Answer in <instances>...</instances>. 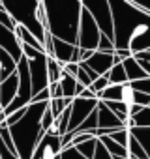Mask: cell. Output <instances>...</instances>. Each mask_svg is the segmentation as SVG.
<instances>
[{
    "instance_id": "1",
    "label": "cell",
    "mask_w": 150,
    "mask_h": 159,
    "mask_svg": "<svg viewBox=\"0 0 150 159\" xmlns=\"http://www.w3.org/2000/svg\"><path fill=\"white\" fill-rule=\"evenodd\" d=\"M113 26H115V51H129L133 56L150 51V13L143 11L133 0H109Z\"/></svg>"
},
{
    "instance_id": "2",
    "label": "cell",
    "mask_w": 150,
    "mask_h": 159,
    "mask_svg": "<svg viewBox=\"0 0 150 159\" xmlns=\"http://www.w3.org/2000/svg\"><path fill=\"white\" fill-rule=\"evenodd\" d=\"M47 13V30L54 39L77 45L83 13L81 0H41Z\"/></svg>"
},
{
    "instance_id": "3",
    "label": "cell",
    "mask_w": 150,
    "mask_h": 159,
    "mask_svg": "<svg viewBox=\"0 0 150 159\" xmlns=\"http://www.w3.org/2000/svg\"><path fill=\"white\" fill-rule=\"evenodd\" d=\"M47 105L49 103H30L26 107L25 116L17 124L10 125V133H12L13 146H15L19 159H32L34 150L43 139L45 131L41 127V118H43Z\"/></svg>"
},
{
    "instance_id": "4",
    "label": "cell",
    "mask_w": 150,
    "mask_h": 159,
    "mask_svg": "<svg viewBox=\"0 0 150 159\" xmlns=\"http://www.w3.org/2000/svg\"><path fill=\"white\" fill-rule=\"evenodd\" d=\"M4 6V10L12 15V19L15 21V25L25 26L36 39L41 41L45 39V30L38 21V8L41 0H0Z\"/></svg>"
},
{
    "instance_id": "5",
    "label": "cell",
    "mask_w": 150,
    "mask_h": 159,
    "mask_svg": "<svg viewBox=\"0 0 150 159\" xmlns=\"http://www.w3.org/2000/svg\"><path fill=\"white\" fill-rule=\"evenodd\" d=\"M81 4L96 21L100 32L109 39H113L115 43V26H113V13H111L109 0H81Z\"/></svg>"
},
{
    "instance_id": "6",
    "label": "cell",
    "mask_w": 150,
    "mask_h": 159,
    "mask_svg": "<svg viewBox=\"0 0 150 159\" xmlns=\"http://www.w3.org/2000/svg\"><path fill=\"white\" fill-rule=\"evenodd\" d=\"M101 32L92 19V15L83 8L81 13V23H79V36H77V47L83 51H98Z\"/></svg>"
},
{
    "instance_id": "7",
    "label": "cell",
    "mask_w": 150,
    "mask_h": 159,
    "mask_svg": "<svg viewBox=\"0 0 150 159\" xmlns=\"http://www.w3.org/2000/svg\"><path fill=\"white\" fill-rule=\"evenodd\" d=\"M26 60V58H25ZM28 62V73H30V81H32V94H40L41 90L49 88V69H47V54H40L34 60Z\"/></svg>"
},
{
    "instance_id": "8",
    "label": "cell",
    "mask_w": 150,
    "mask_h": 159,
    "mask_svg": "<svg viewBox=\"0 0 150 159\" xmlns=\"http://www.w3.org/2000/svg\"><path fill=\"white\" fill-rule=\"evenodd\" d=\"M98 103L100 99H83V98H75L69 105V127H68V133H73L77 129L96 109H98Z\"/></svg>"
},
{
    "instance_id": "9",
    "label": "cell",
    "mask_w": 150,
    "mask_h": 159,
    "mask_svg": "<svg viewBox=\"0 0 150 159\" xmlns=\"http://www.w3.org/2000/svg\"><path fill=\"white\" fill-rule=\"evenodd\" d=\"M60 153H62V137L54 129H51L40 140L38 148L34 150L32 159H53V157H56Z\"/></svg>"
},
{
    "instance_id": "10",
    "label": "cell",
    "mask_w": 150,
    "mask_h": 159,
    "mask_svg": "<svg viewBox=\"0 0 150 159\" xmlns=\"http://www.w3.org/2000/svg\"><path fill=\"white\" fill-rule=\"evenodd\" d=\"M124 127L126 125L115 116V112L109 111V107L103 101H100L98 103V129H96V139L107 137L113 131H118V129H124Z\"/></svg>"
},
{
    "instance_id": "11",
    "label": "cell",
    "mask_w": 150,
    "mask_h": 159,
    "mask_svg": "<svg viewBox=\"0 0 150 159\" xmlns=\"http://www.w3.org/2000/svg\"><path fill=\"white\" fill-rule=\"evenodd\" d=\"M0 49H2L4 52H8L19 66V62L23 60V47H21V41L19 38L15 36V32L4 28L2 25H0Z\"/></svg>"
},
{
    "instance_id": "12",
    "label": "cell",
    "mask_w": 150,
    "mask_h": 159,
    "mask_svg": "<svg viewBox=\"0 0 150 159\" xmlns=\"http://www.w3.org/2000/svg\"><path fill=\"white\" fill-rule=\"evenodd\" d=\"M83 64H87L98 77H105L116 62H115V52L109 54V52H100V51H96V52H94L87 62H83Z\"/></svg>"
},
{
    "instance_id": "13",
    "label": "cell",
    "mask_w": 150,
    "mask_h": 159,
    "mask_svg": "<svg viewBox=\"0 0 150 159\" xmlns=\"http://www.w3.org/2000/svg\"><path fill=\"white\" fill-rule=\"evenodd\" d=\"M17 90H19V75L17 71L8 77L4 83H0V107L4 111L13 103V99L17 98Z\"/></svg>"
},
{
    "instance_id": "14",
    "label": "cell",
    "mask_w": 150,
    "mask_h": 159,
    "mask_svg": "<svg viewBox=\"0 0 150 159\" xmlns=\"http://www.w3.org/2000/svg\"><path fill=\"white\" fill-rule=\"evenodd\" d=\"M75 49L77 45H69L66 41H60V39H54L53 38V56L58 64L66 66V64H71L73 62V54H75Z\"/></svg>"
},
{
    "instance_id": "15",
    "label": "cell",
    "mask_w": 150,
    "mask_h": 159,
    "mask_svg": "<svg viewBox=\"0 0 150 159\" xmlns=\"http://www.w3.org/2000/svg\"><path fill=\"white\" fill-rule=\"evenodd\" d=\"M122 66H124V71H126V75H128V83H135V81H143V79H146L148 75L143 71V67L139 66V62L131 56V58H128V60H124L122 62Z\"/></svg>"
},
{
    "instance_id": "16",
    "label": "cell",
    "mask_w": 150,
    "mask_h": 159,
    "mask_svg": "<svg viewBox=\"0 0 150 159\" xmlns=\"http://www.w3.org/2000/svg\"><path fill=\"white\" fill-rule=\"evenodd\" d=\"M17 71V62L0 49V83H4L8 77H12Z\"/></svg>"
},
{
    "instance_id": "17",
    "label": "cell",
    "mask_w": 150,
    "mask_h": 159,
    "mask_svg": "<svg viewBox=\"0 0 150 159\" xmlns=\"http://www.w3.org/2000/svg\"><path fill=\"white\" fill-rule=\"evenodd\" d=\"M129 135L143 146L144 153L150 159V127H133V129H129Z\"/></svg>"
},
{
    "instance_id": "18",
    "label": "cell",
    "mask_w": 150,
    "mask_h": 159,
    "mask_svg": "<svg viewBox=\"0 0 150 159\" xmlns=\"http://www.w3.org/2000/svg\"><path fill=\"white\" fill-rule=\"evenodd\" d=\"M126 127L128 129H133V127H150V107H143L133 118L128 120Z\"/></svg>"
},
{
    "instance_id": "19",
    "label": "cell",
    "mask_w": 150,
    "mask_h": 159,
    "mask_svg": "<svg viewBox=\"0 0 150 159\" xmlns=\"http://www.w3.org/2000/svg\"><path fill=\"white\" fill-rule=\"evenodd\" d=\"M109 79V84L113 86H122V84H128V75L124 71V66L122 64H116L111 67V71L105 75Z\"/></svg>"
},
{
    "instance_id": "20",
    "label": "cell",
    "mask_w": 150,
    "mask_h": 159,
    "mask_svg": "<svg viewBox=\"0 0 150 159\" xmlns=\"http://www.w3.org/2000/svg\"><path fill=\"white\" fill-rule=\"evenodd\" d=\"M103 146H105V150L113 155V157H129V153H128V148H124V146H120V144H116L113 139H109V137H100L98 139Z\"/></svg>"
},
{
    "instance_id": "21",
    "label": "cell",
    "mask_w": 150,
    "mask_h": 159,
    "mask_svg": "<svg viewBox=\"0 0 150 159\" xmlns=\"http://www.w3.org/2000/svg\"><path fill=\"white\" fill-rule=\"evenodd\" d=\"M47 69H49V83H60V79L64 75V66L58 64L54 58L47 56Z\"/></svg>"
},
{
    "instance_id": "22",
    "label": "cell",
    "mask_w": 150,
    "mask_h": 159,
    "mask_svg": "<svg viewBox=\"0 0 150 159\" xmlns=\"http://www.w3.org/2000/svg\"><path fill=\"white\" fill-rule=\"evenodd\" d=\"M69 114H71V111H69V107H68L58 118H54V125H53V129H54L60 137H64V135L68 133V127H69Z\"/></svg>"
},
{
    "instance_id": "23",
    "label": "cell",
    "mask_w": 150,
    "mask_h": 159,
    "mask_svg": "<svg viewBox=\"0 0 150 159\" xmlns=\"http://www.w3.org/2000/svg\"><path fill=\"white\" fill-rule=\"evenodd\" d=\"M96 146H98V139H90V140H87V142H83L79 146H75V150H77L83 157L92 159L94 157V152H96Z\"/></svg>"
},
{
    "instance_id": "24",
    "label": "cell",
    "mask_w": 150,
    "mask_h": 159,
    "mask_svg": "<svg viewBox=\"0 0 150 159\" xmlns=\"http://www.w3.org/2000/svg\"><path fill=\"white\" fill-rule=\"evenodd\" d=\"M69 105H71V99H64V98H60V99H51V101H49V109H51V112H53L54 118H58Z\"/></svg>"
},
{
    "instance_id": "25",
    "label": "cell",
    "mask_w": 150,
    "mask_h": 159,
    "mask_svg": "<svg viewBox=\"0 0 150 159\" xmlns=\"http://www.w3.org/2000/svg\"><path fill=\"white\" fill-rule=\"evenodd\" d=\"M128 153H129V157H135V159H148V155L144 153L143 146L131 135H129V140H128Z\"/></svg>"
},
{
    "instance_id": "26",
    "label": "cell",
    "mask_w": 150,
    "mask_h": 159,
    "mask_svg": "<svg viewBox=\"0 0 150 159\" xmlns=\"http://www.w3.org/2000/svg\"><path fill=\"white\" fill-rule=\"evenodd\" d=\"M109 139H113L116 144H120V146H124V148H128V140H129V129H118V131H113L111 135H107Z\"/></svg>"
},
{
    "instance_id": "27",
    "label": "cell",
    "mask_w": 150,
    "mask_h": 159,
    "mask_svg": "<svg viewBox=\"0 0 150 159\" xmlns=\"http://www.w3.org/2000/svg\"><path fill=\"white\" fill-rule=\"evenodd\" d=\"M0 25H2L4 28H8V30H12V32H15V28H17L15 21H13V19H12V15L4 10L2 2H0Z\"/></svg>"
},
{
    "instance_id": "28",
    "label": "cell",
    "mask_w": 150,
    "mask_h": 159,
    "mask_svg": "<svg viewBox=\"0 0 150 159\" xmlns=\"http://www.w3.org/2000/svg\"><path fill=\"white\" fill-rule=\"evenodd\" d=\"M109 86H111V84H109V79H107V77H100V79H96V81L92 83V86H90L88 90H92L94 96L98 98V96H100L103 90H107Z\"/></svg>"
},
{
    "instance_id": "29",
    "label": "cell",
    "mask_w": 150,
    "mask_h": 159,
    "mask_svg": "<svg viewBox=\"0 0 150 159\" xmlns=\"http://www.w3.org/2000/svg\"><path fill=\"white\" fill-rule=\"evenodd\" d=\"M129 84H131V88H133V90H137V92H141V94H146V96H150V77L143 79V81L129 83Z\"/></svg>"
},
{
    "instance_id": "30",
    "label": "cell",
    "mask_w": 150,
    "mask_h": 159,
    "mask_svg": "<svg viewBox=\"0 0 150 159\" xmlns=\"http://www.w3.org/2000/svg\"><path fill=\"white\" fill-rule=\"evenodd\" d=\"M98 51H100V52H109V54H113V52H115V43H113V39H109L107 36L101 34V38H100V45H98Z\"/></svg>"
},
{
    "instance_id": "31",
    "label": "cell",
    "mask_w": 150,
    "mask_h": 159,
    "mask_svg": "<svg viewBox=\"0 0 150 159\" xmlns=\"http://www.w3.org/2000/svg\"><path fill=\"white\" fill-rule=\"evenodd\" d=\"M92 159H115L107 150H105V146L98 140V146H96V152H94V157Z\"/></svg>"
},
{
    "instance_id": "32",
    "label": "cell",
    "mask_w": 150,
    "mask_h": 159,
    "mask_svg": "<svg viewBox=\"0 0 150 159\" xmlns=\"http://www.w3.org/2000/svg\"><path fill=\"white\" fill-rule=\"evenodd\" d=\"M60 157H62V159H87V157H83L77 150H75V148H66V150H62Z\"/></svg>"
},
{
    "instance_id": "33",
    "label": "cell",
    "mask_w": 150,
    "mask_h": 159,
    "mask_svg": "<svg viewBox=\"0 0 150 159\" xmlns=\"http://www.w3.org/2000/svg\"><path fill=\"white\" fill-rule=\"evenodd\" d=\"M51 101V92H49V88L47 90H41L40 94H36L34 98H32V103H49Z\"/></svg>"
},
{
    "instance_id": "34",
    "label": "cell",
    "mask_w": 150,
    "mask_h": 159,
    "mask_svg": "<svg viewBox=\"0 0 150 159\" xmlns=\"http://www.w3.org/2000/svg\"><path fill=\"white\" fill-rule=\"evenodd\" d=\"M25 112H26V109H21V111H17V112H13V114L6 116V124H8V127H10V125H13V124H17V122L25 116Z\"/></svg>"
},
{
    "instance_id": "35",
    "label": "cell",
    "mask_w": 150,
    "mask_h": 159,
    "mask_svg": "<svg viewBox=\"0 0 150 159\" xmlns=\"http://www.w3.org/2000/svg\"><path fill=\"white\" fill-rule=\"evenodd\" d=\"M0 159H19V155L13 153V152H10V150L6 148V144L0 140Z\"/></svg>"
},
{
    "instance_id": "36",
    "label": "cell",
    "mask_w": 150,
    "mask_h": 159,
    "mask_svg": "<svg viewBox=\"0 0 150 159\" xmlns=\"http://www.w3.org/2000/svg\"><path fill=\"white\" fill-rule=\"evenodd\" d=\"M49 92H51V99H60V98H64V96H62L60 83H53V84H49Z\"/></svg>"
},
{
    "instance_id": "37",
    "label": "cell",
    "mask_w": 150,
    "mask_h": 159,
    "mask_svg": "<svg viewBox=\"0 0 150 159\" xmlns=\"http://www.w3.org/2000/svg\"><path fill=\"white\" fill-rule=\"evenodd\" d=\"M64 71L68 73V75H71V77H77V73H79V64H66L64 66Z\"/></svg>"
},
{
    "instance_id": "38",
    "label": "cell",
    "mask_w": 150,
    "mask_h": 159,
    "mask_svg": "<svg viewBox=\"0 0 150 159\" xmlns=\"http://www.w3.org/2000/svg\"><path fill=\"white\" fill-rule=\"evenodd\" d=\"M133 4H135L137 8H141L143 11L150 13V0H133Z\"/></svg>"
},
{
    "instance_id": "39",
    "label": "cell",
    "mask_w": 150,
    "mask_h": 159,
    "mask_svg": "<svg viewBox=\"0 0 150 159\" xmlns=\"http://www.w3.org/2000/svg\"><path fill=\"white\" fill-rule=\"evenodd\" d=\"M133 58H135V56H133ZM135 60L139 62V66L143 67V71H144V73L150 77V62H146V60H141V58H135Z\"/></svg>"
},
{
    "instance_id": "40",
    "label": "cell",
    "mask_w": 150,
    "mask_h": 159,
    "mask_svg": "<svg viewBox=\"0 0 150 159\" xmlns=\"http://www.w3.org/2000/svg\"><path fill=\"white\" fill-rule=\"evenodd\" d=\"M79 98H83V99H98L96 96H94V92L92 90H88V88H85L83 92H81V96Z\"/></svg>"
},
{
    "instance_id": "41",
    "label": "cell",
    "mask_w": 150,
    "mask_h": 159,
    "mask_svg": "<svg viewBox=\"0 0 150 159\" xmlns=\"http://www.w3.org/2000/svg\"><path fill=\"white\" fill-rule=\"evenodd\" d=\"M135 58H141V60H146V62H150V51L139 52V54H135Z\"/></svg>"
},
{
    "instance_id": "42",
    "label": "cell",
    "mask_w": 150,
    "mask_h": 159,
    "mask_svg": "<svg viewBox=\"0 0 150 159\" xmlns=\"http://www.w3.org/2000/svg\"><path fill=\"white\" fill-rule=\"evenodd\" d=\"M115 159H129V157H115Z\"/></svg>"
},
{
    "instance_id": "43",
    "label": "cell",
    "mask_w": 150,
    "mask_h": 159,
    "mask_svg": "<svg viewBox=\"0 0 150 159\" xmlns=\"http://www.w3.org/2000/svg\"><path fill=\"white\" fill-rule=\"evenodd\" d=\"M53 159H62V157H60V155H56V157H53Z\"/></svg>"
},
{
    "instance_id": "44",
    "label": "cell",
    "mask_w": 150,
    "mask_h": 159,
    "mask_svg": "<svg viewBox=\"0 0 150 159\" xmlns=\"http://www.w3.org/2000/svg\"><path fill=\"white\" fill-rule=\"evenodd\" d=\"M148 107H150V105H148Z\"/></svg>"
}]
</instances>
